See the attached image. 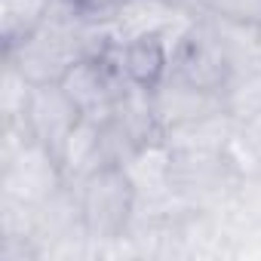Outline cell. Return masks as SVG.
<instances>
[{"label": "cell", "instance_id": "6da1fadb", "mask_svg": "<svg viewBox=\"0 0 261 261\" xmlns=\"http://www.w3.org/2000/svg\"><path fill=\"white\" fill-rule=\"evenodd\" d=\"M136 181L126 166L108 163L80 181V218L89 237H120L136 209Z\"/></svg>", "mask_w": 261, "mask_h": 261}, {"label": "cell", "instance_id": "7a4b0ae2", "mask_svg": "<svg viewBox=\"0 0 261 261\" xmlns=\"http://www.w3.org/2000/svg\"><path fill=\"white\" fill-rule=\"evenodd\" d=\"M169 74L181 77L200 89L224 92L233 77V56L224 46V37L212 25H188L172 46Z\"/></svg>", "mask_w": 261, "mask_h": 261}, {"label": "cell", "instance_id": "3957f363", "mask_svg": "<svg viewBox=\"0 0 261 261\" xmlns=\"http://www.w3.org/2000/svg\"><path fill=\"white\" fill-rule=\"evenodd\" d=\"M80 108L74 105V98L65 92L62 83H40L31 89L22 126L28 129V136L43 145L56 160L68 142V136L74 133V126L80 123Z\"/></svg>", "mask_w": 261, "mask_h": 261}, {"label": "cell", "instance_id": "277c9868", "mask_svg": "<svg viewBox=\"0 0 261 261\" xmlns=\"http://www.w3.org/2000/svg\"><path fill=\"white\" fill-rule=\"evenodd\" d=\"M178 37H181V34H178ZM178 37L169 40V31L142 34V37H129V40L108 43V49H105L101 56L108 59V65H111L129 86L154 89V86L169 74L172 46H175Z\"/></svg>", "mask_w": 261, "mask_h": 261}, {"label": "cell", "instance_id": "5b68a950", "mask_svg": "<svg viewBox=\"0 0 261 261\" xmlns=\"http://www.w3.org/2000/svg\"><path fill=\"white\" fill-rule=\"evenodd\" d=\"M151 98H154V111H157V120H160L163 129L191 126V123L221 111V95L218 92L200 89V86H194L181 77H172V74H166L151 89Z\"/></svg>", "mask_w": 261, "mask_h": 261}, {"label": "cell", "instance_id": "8992f818", "mask_svg": "<svg viewBox=\"0 0 261 261\" xmlns=\"http://www.w3.org/2000/svg\"><path fill=\"white\" fill-rule=\"evenodd\" d=\"M53 10V0H0V22H4V46L10 49L28 37Z\"/></svg>", "mask_w": 261, "mask_h": 261}, {"label": "cell", "instance_id": "52a82bcc", "mask_svg": "<svg viewBox=\"0 0 261 261\" xmlns=\"http://www.w3.org/2000/svg\"><path fill=\"white\" fill-rule=\"evenodd\" d=\"M188 7H197L203 16L218 19L221 25L261 31V0H188Z\"/></svg>", "mask_w": 261, "mask_h": 261}, {"label": "cell", "instance_id": "ba28073f", "mask_svg": "<svg viewBox=\"0 0 261 261\" xmlns=\"http://www.w3.org/2000/svg\"><path fill=\"white\" fill-rule=\"evenodd\" d=\"M71 7H77L80 13H86V16H98V19H105L108 13H114L120 4H126V0H68Z\"/></svg>", "mask_w": 261, "mask_h": 261}, {"label": "cell", "instance_id": "9c48e42d", "mask_svg": "<svg viewBox=\"0 0 261 261\" xmlns=\"http://www.w3.org/2000/svg\"><path fill=\"white\" fill-rule=\"evenodd\" d=\"M166 4H172V7H181V4H188V0H166Z\"/></svg>", "mask_w": 261, "mask_h": 261}]
</instances>
